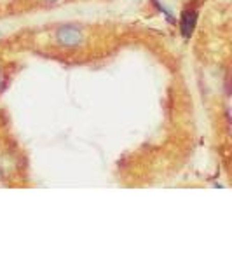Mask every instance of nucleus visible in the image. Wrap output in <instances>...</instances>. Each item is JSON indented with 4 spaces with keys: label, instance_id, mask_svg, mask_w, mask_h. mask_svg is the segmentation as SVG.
<instances>
[{
    "label": "nucleus",
    "instance_id": "nucleus-1",
    "mask_svg": "<svg viewBox=\"0 0 232 262\" xmlns=\"http://www.w3.org/2000/svg\"><path fill=\"white\" fill-rule=\"evenodd\" d=\"M56 40L60 46H65V48H74V46L81 44L82 40V32L81 28L74 27V25H66V27H61L56 33Z\"/></svg>",
    "mask_w": 232,
    "mask_h": 262
},
{
    "label": "nucleus",
    "instance_id": "nucleus-2",
    "mask_svg": "<svg viewBox=\"0 0 232 262\" xmlns=\"http://www.w3.org/2000/svg\"><path fill=\"white\" fill-rule=\"evenodd\" d=\"M197 21V12L196 11H183L182 19H180V27H182V33L185 37H189L194 32Z\"/></svg>",
    "mask_w": 232,
    "mask_h": 262
}]
</instances>
